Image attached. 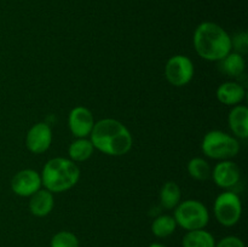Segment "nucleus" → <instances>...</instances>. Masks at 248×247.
<instances>
[{
	"instance_id": "obj_15",
	"label": "nucleus",
	"mask_w": 248,
	"mask_h": 247,
	"mask_svg": "<svg viewBox=\"0 0 248 247\" xmlns=\"http://www.w3.org/2000/svg\"><path fill=\"white\" fill-rule=\"evenodd\" d=\"M183 247H216V239L205 229L189 230L182 239Z\"/></svg>"
},
{
	"instance_id": "obj_5",
	"label": "nucleus",
	"mask_w": 248,
	"mask_h": 247,
	"mask_svg": "<svg viewBox=\"0 0 248 247\" xmlns=\"http://www.w3.org/2000/svg\"><path fill=\"white\" fill-rule=\"evenodd\" d=\"M174 220L184 230L205 229L210 222L207 207L198 200H186L174 208Z\"/></svg>"
},
{
	"instance_id": "obj_2",
	"label": "nucleus",
	"mask_w": 248,
	"mask_h": 247,
	"mask_svg": "<svg viewBox=\"0 0 248 247\" xmlns=\"http://www.w3.org/2000/svg\"><path fill=\"white\" fill-rule=\"evenodd\" d=\"M194 47L198 55L206 61H217L232 52V38L215 22H202L196 27L193 36Z\"/></svg>"
},
{
	"instance_id": "obj_24",
	"label": "nucleus",
	"mask_w": 248,
	"mask_h": 247,
	"mask_svg": "<svg viewBox=\"0 0 248 247\" xmlns=\"http://www.w3.org/2000/svg\"><path fill=\"white\" fill-rule=\"evenodd\" d=\"M148 247H166V246L162 244H160V242H153V244H150Z\"/></svg>"
},
{
	"instance_id": "obj_17",
	"label": "nucleus",
	"mask_w": 248,
	"mask_h": 247,
	"mask_svg": "<svg viewBox=\"0 0 248 247\" xmlns=\"http://www.w3.org/2000/svg\"><path fill=\"white\" fill-rule=\"evenodd\" d=\"M93 144L87 138H78L68 148V154L72 161L84 162L93 154Z\"/></svg>"
},
{
	"instance_id": "obj_14",
	"label": "nucleus",
	"mask_w": 248,
	"mask_h": 247,
	"mask_svg": "<svg viewBox=\"0 0 248 247\" xmlns=\"http://www.w3.org/2000/svg\"><path fill=\"white\" fill-rule=\"evenodd\" d=\"M229 126L236 137H248V109L245 106H235L229 114Z\"/></svg>"
},
{
	"instance_id": "obj_16",
	"label": "nucleus",
	"mask_w": 248,
	"mask_h": 247,
	"mask_svg": "<svg viewBox=\"0 0 248 247\" xmlns=\"http://www.w3.org/2000/svg\"><path fill=\"white\" fill-rule=\"evenodd\" d=\"M245 67H246V63H245L244 56L236 52H230L219 61L220 72L228 77H240L245 72Z\"/></svg>"
},
{
	"instance_id": "obj_23",
	"label": "nucleus",
	"mask_w": 248,
	"mask_h": 247,
	"mask_svg": "<svg viewBox=\"0 0 248 247\" xmlns=\"http://www.w3.org/2000/svg\"><path fill=\"white\" fill-rule=\"evenodd\" d=\"M216 247H245V242L240 237L229 235L216 242Z\"/></svg>"
},
{
	"instance_id": "obj_13",
	"label": "nucleus",
	"mask_w": 248,
	"mask_h": 247,
	"mask_svg": "<svg viewBox=\"0 0 248 247\" xmlns=\"http://www.w3.org/2000/svg\"><path fill=\"white\" fill-rule=\"evenodd\" d=\"M55 200L53 194L51 191L44 189H39L35 194L31 196L29 200V211L35 217H45L52 211Z\"/></svg>"
},
{
	"instance_id": "obj_1",
	"label": "nucleus",
	"mask_w": 248,
	"mask_h": 247,
	"mask_svg": "<svg viewBox=\"0 0 248 247\" xmlns=\"http://www.w3.org/2000/svg\"><path fill=\"white\" fill-rule=\"evenodd\" d=\"M90 140L99 152L110 156L127 154L133 144L132 135L124 124L115 119H102L94 123Z\"/></svg>"
},
{
	"instance_id": "obj_19",
	"label": "nucleus",
	"mask_w": 248,
	"mask_h": 247,
	"mask_svg": "<svg viewBox=\"0 0 248 247\" xmlns=\"http://www.w3.org/2000/svg\"><path fill=\"white\" fill-rule=\"evenodd\" d=\"M160 201L167 210L176 208V206L181 202V188L176 182H166L162 185L160 191Z\"/></svg>"
},
{
	"instance_id": "obj_22",
	"label": "nucleus",
	"mask_w": 248,
	"mask_h": 247,
	"mask_svg": "<svg viewBox=\"0 0 248 247\" xmlns=\"http://www.w3.org/2000/svg\"><path fill=\"white\" fill-rule=\"evenodd\" d=\"M232 48H234L235 52L244 56L248 51V34L246 31L236 34L234 38H232Z\"/></svg>"
},
{
	"instance_id": "obj_10",
	"label": "nucleus",
	"mask_w": 248,
	"mask_h": 247,
	"mask_svg": "<svg viewBox=\"0 0 248 247\" xmlns=\"http://www.w3.org/2000/svg\"><path fill=\"white\" fill-rule=\"evenodd\" d=\"M52 143V130L45 123H38L29 128L26 136V145L29 152L43 154Z\"/></svg>"
},
{
	"instance_id": "obj_4",
	"label": "nucleus",
	"mask_w": 248,
	"mask_h": 247,
	"mask_svg": "<svg viewBox=\"0 0 248 247\" xmlns=\"http://www.w3.org/2000/svg\"><path fill=\"white\" fill-rule=\"evenodd\" d=\"M202 152L215 160H229L236 156L240 150L239 140L219 130L210 131L202 139Z\"/></svg>"
},
{
	"instance_id": "obj_7",
	"label": "nucleus",
	"mask_w": 248,
	"mask_h": 247,
	"mask_svg": "<svg viewBox=\"0 0 248 247\" xmlns=\"http://www.w3.org/2000/svg\"><path fill=\"white\" fill-rule=\"evenodd\" d=\"M193 61L184 55H176L167 61L165 65V77L167 81L176 87L188 85L194 77Z\"/></svg>"
},
{
	"instance_id": "obj_9",
	"label": "nucleus",
	"mask_w": 248,
	"mask_h": 247,
	"mask_svg": "<svg viewBox=\"0 0 248 247\" xmlns=\"http://www.w3.org/2000/svg\"><path fill=\"white\" fill-rule=\"evenodd\" d=\"M94 123L96 121L91 110L81 106L73 108L68 116L70 132L77 138H86L87 136H90Z\"/></svg>"
},
{
	"instance_id": "obj_6",
	"label": "nucleus",
	"mask_w": 248,
	"mask_h": 247,
	"mask_svg": "<svg viewBox=\"0 0 248 247\" xmlns=\"http://www.w3.org/2000/svg\"><path fill=\"white\" fill-rule=\"evenodd\" d=\"M216 219L223 227H234L242 216V203L239 195L232 191H224L216 198L213 205Z\"/></svg>"
},
{
	"instance_id": "obj_8",
	"label": "nucleus",
	"mask_w": 248,
	"mask_h": 247,
	"mask_svg": "<svg viewBox=\"0 0 248 247\" xmlns=\"http://www.w3.org/2000/svg\"><path fill=\"white\" fill-rule=\"evenodd\" d=\"M41 176L31 169L17 172L11 179V189L16 195L31 198L39 189H41Z\"/></svg>"
},
{
	"instance_id": "obj_20",
	"label": "nucleus",
	"mask_w": 248,
	"mask_h": 247,
	"mask_svg": "<svg viewBox=\"0 0 248 247\" xmlns=\"http://www.w3.org/2000/svg\"><path fill=\"white\" fill-rule=\"evenodd\" d=\"M188 173L196 181L205 182L212 176V169L205 159L194 157L188 162Z\"/></svg>"
},
{
	"instance_id": "obj_21",
	"label": "nucleus",
	"mask_w": 248,
	"mask_h": 247,
	"mask_svg": "<svg viewBox=\"0 0 248 247\" xmlns=\"http://www.w3.org/2000/svg\"><path fill=\"white\" fill-rule=\"evenodd\" d=\"M79 239L72 232L62 230L51 237L50 247H79Z\"/></svg>"
},
{
	"instance_id": "obj_18",
	"label": "nucleus",
	"mask_w": 248,
	"mask_h": 247,
	"mask_svg": "<svg viewBox=\"0 0 248 247\" xmlns=\"http://www.w3.org/2000/svg\"><path fill=\"white\" fill-rule=\"evenodd\" d=\"M177 223L173 216L161 215L155 218L152 223V232L159 239L169 237L176 232Z\"/></svg>"
},
{
	"instance_id": "obj_11",
	"label": "nucleus",
	"mask_w": 248,
	"mask_h": 247,
	"mask_svg": "<svg viewBox=\"0 0 248 247\" xmlns=\"http://www.w3.org/2000/svg\"><path fill=\"white\" fill-rule=\"evenodd\" d=\"M211 177L219 188L229 189L239 183L241 173L239 166L235 162L230 160H223L216 165Z\"/></svg>"
},
{
	"instance_id": "obj_3",
	"label": "nucleus",
	"mask_w": 248,
	"mask_h": 247,
	"mask_svg": "<svg viewBox=\"0 0 248 247\" xmlns=\"http://www.w3.org/2000/svg\"><path fill=\"white\" fill-rule=\"evenodd\" d=\"M41 183L51 193L69 190L78 183L80 170L78 165L65 157H53L48 160L41 172Z\"/></svg>"
},
{
	"instance_id": "obj_12",
	"label": "nucleus",
	"mask_w": 248,
	"mask_h": 247,
	"mask_svg": "<svg viewBox=\"0 0 248 247\" xmlns=\"http://www.w3.org/2000/svg\"><path fill=\"white\" fill-rule=\"evenodd\" d=\"M216 94H217L218 101L222 104L235 107L239 106V103L244 101L246 91H245L244 86L240 85L239 82L227 81L219 85Z\"/></svg>"
}]
</instances>
